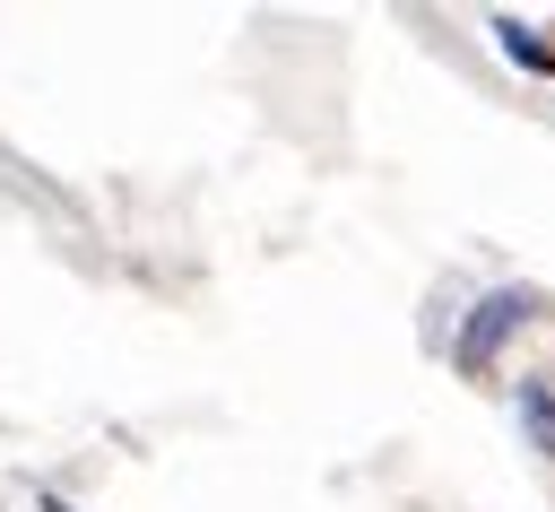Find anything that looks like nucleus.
<instances>
[{
    "mask_svg": "<svg viewBox=\"0 0 555 512\" xmlns=\"http://www.w3.org/2000/svg\"><path fill=\"white\" fill-rule=\"evenodd\" d=\"M520 321H529V295H486V304H477V321L460 330V364H486V356H494V338H503V330H520Z\"/></svg>",
    "mask_w": 555,
    "mask_h": 512,
    "instance_id": "f257e3e1",
    "label": "nucleus"
},
{
    "mask_svg": "<svg viewBox=\"0 0 555 512\" xmlns=\"http://www.w3.org/2000/svg\"><path fill=\"white\" fill-rule=\"evenodd\" d=\"M512 408H520L529 443H538V451L555 460V391H546V382H520V391H512Z\"/></svg>",
    "mask_w": 555,
    "mask_h": 512,
    "instance_id": "f03ea898",
    "label": "nucleus"
},
{
    "mask_svg": "<svg viewBox=\"0 0 555 512\" xmlns=\"http://www.w3.org/2000/svg\"><path fill=\"white\" fill-rule=\"evenodd\" d=\"M43 512H69V503H61V495H43Z\"/></svg>",
    "mask_w": 555,
    "mask_h": 512,
    "instance_id": "7ed1b4c3",
    "label": "nucleus"
}]
</instances>
